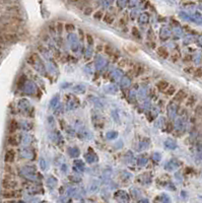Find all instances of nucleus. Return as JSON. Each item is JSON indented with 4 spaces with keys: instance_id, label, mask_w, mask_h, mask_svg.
Instances as JSON below:
<instances>
[{
    "instance_id": "f257e3e1",
    "label": "nucleus",
    "mask_w": 202,
    "mask_h": 203,
    "mask_svg": "<svg viewBox=\"0 0 202 203\" xmlns=\"http://www.w3.org/2000/svg\"><path fill=\"white\" fill-rule=\"evenodd\" d=\"M187 98H188L187 91H184V89H180V91H177L176 95H175L174 98H173V101H174L175 103L181 104L183 101L187 100Z\"/></svg>"
},
{
    "instance_id": "f03ea898",
    "label": "nucleus",
    "mask_w": 202,
    "mask_h": 203,
    "mask_svg": "<svg viewBox=\"0 0 202 203\" xmlns=\"http://www.w3.org/2000/svg\"><path fill=\"white\" fill-rule=\"evenodd\" d=\"M2 186L7 190H12V188H15L17 186V183L11 178H4L2 181Z\"/></svg>"
},
{
    "instance_id": "7ed1b4c3",
    "label": "nucleus",
    "mask_w": 202,
    "mask_h": 203,
    "mask_svg": "<svg viewBox=\"0 0 202 203\" xmlns=\"http://www.w3.org/2000/svg\"><path fill=\"white\" fill-rule=\"evenodd\" d=\"M3 42H7V43H14L17 41V36L14 33H7L5 35H3L1 37Z\"/></svg>"
},
{
    "instance_id": "20e7f679",
    "label": "nucleus",
    "mask_w": 202,
    "mask_h": 203,
    "mask_svg": "<svg viewBox=\"0 0 202 203\" xmlns=\"http://www.w3.org/2000/svg\"><path fill=\"white\" fill-rule=\"evenodd\" d=\"M14 159H15V151H14L13 149L7 150L6 153H5V155H4V161L5 163H12V161H14Z\"/></svg>"
},
{
    "instance_id": "39448f33",
    "label": "nucleus",
    "mask_w": 202,
    "mask_h": 203,
    "mask_svg": "<svg viewBox=\"0 0 202 203\" xmlns=\"http://www.w3.org/2000/svg\"><path fill=\"white\" fill-rule=\"evenodd\" d=\"M170 87V83L167 81V80H160V81L156 83V89L160 91V93H165Z\"/></svg>"
},
{
    "instance_id": "423d86ee",
    "label": "nucleus",
    "mask_w": 202,
    "mask_h": 203,
    "mask_svg": "<svg viewBox=\"0 0 202 203\" xmlns=\"http://www.w3.org/2000/svg\"><path fill=\"white\" fill-rule=\"evenodd\" d=\"M156 54L160 58L164 59H167L169 57V52H168V50L166 49L165 47H158V48H156Z\"/></svg>"
},
{
    "instance_id": "0eeeda50",
    "label": "nucleus",
    "mask_w": 202,
    "mask_h": 203,
    "mask_svg": "<svg viewBox=\"0 0 202 203\" xmlns=\"http://www.w3.org/2000/svg\"><path fill=\"white\" fill-rule=\"evenodd\" d=\"M19 123H17V121L11 120V121L9 122V124H8V132H9V133H14V132L19 129Z\"/></svg>"
},
{
    "instance_id": "6e6552de",
    "label": "nucleus",
    "mask_w": 202,
    "mask_h": 203,
    "mask_svg": "<svg viewBox=\"0 0 202 203\" xmlns=\"http://www.w3.org/2000/svg\"><path fill=\"white\" fill-rule=\"evenodd\" d=\"M196 103H197V98H196L195 96H193V95L188 96V98L186 100V106L189 108L194 107V106L196 105Z\"/></svg>"
},
{
    "instance_id": "1a4fd4ad",
    "label": "nucleus",
    "mask_w": 202,
    "mask_h": 203,
    "mask_svg": "<svg viewBox=\"0 0 202 203\" xmlns=\"http://www.w3.org/2000/svg\"><path fill=\"white\" fill-rule=\"evenodd\" d=\"M7 143L11 146H17L19 144V138L15 135H10L7 137Z\"/></svg>"
},
{
    "instance_id": "9d476101",
    "label": "nucleus",
    "mask_w": 202,
    "mask_h": 203,
    "mask_svg": "<svg viewBox=\"0 0 202 203\" xmlns=\"http://www.w3.org/2000/svg\"><path fill=\"white\" fill-rule=\"evenodd\" d=\"M2 196L4 198H12L17 196V192H14L13 190H5L2 192Z\"/></svg>"
},
{
    "instance_id": "9b49d317",
    "label": "nucleus",
    "mask_w": 202,
    "mask_h": 203,
    "mask_svg": "<svg viewBox=\"0 0 202 203\" xmlns=\"http://www.w3.org/2000/svg\"><path fill=\"white\" fill-rule=\"evenodd\" d=\"M103 20L106 23H108V24H112L113 21H114V17L110 13H106L104 15V17H103Z\"/></svg>"
},
{
    "instance_id": "f8f14e48",
    "label": "nucleus",
    "mask_w": 202,
    "mask_h": 203,
    "mask_svg": "<svg viewBox=\"0 0 202 203\" xmlns=\"http://www.w3.org/2000/svg\"><path fill=\"white\" fill-rule=\"evenodd\" d=\"M176 93H177V89L174 85H170L169 89L165 91L166 95H167V96H170V97H174L175 95H176Z\"/></svg>"
},
{
    "instance_id": "ddd939ff",
    "label": "nucleus",
    "mask_w": 202,
    "mask_h": 203,
    "mask_svg": "<svg viewBox=\"0 0 202 203\" xmlns=\"http://www.w3.org/2000/svg\"><path fill=\"white\" fill-rule=\"evenodd\" d=\"M26 77L25 76V75H21V76H19V80H17V85L19 89H21V87H23L25 84H26Z\"/></svg>"
},
{
    "instance_id": "4468645a",
    "label": "nucleus",
    "mask_w": 202,
    "mask_h": 203,
    "mask_svg": "<svg viewBox=\"0 0 202 203\" xmlns=\"http://www.w3.org/2000/svg\"><path fill=\"white\" fill-rule=\"evenodd\" d=\"M195 78H202V67H198L195 69L194 73H193Z\"/></svg>"
},
{
    "instance_id": "2eb2a0df",
    "label": "nucleus",
    "mask_w": 202,
    "mask_h": 203,
    "mask_svg": "<svg viewBox=\"0 0 202 203\" xmlns=\"http://www.w3.org/2000/svg\"><path fill=\"white\" fill-rule=\"evenodd\" d=\"M103 17H104V12H103L102 10H98V11H95V14H93V19H95L101 20V19H103Z\"/></svg>"
},
{
    "instance_id": "dca6fc26",
    "label": "nucleus",
    "mask_w": 202,
    "mask_h": 203,
    "mask_svg": "<svg viewBox=\"0 0 202 203\" xmlns=\"http://www.w3.org/2000/svg\"><path fill=\"white\" fill-rule=\"evenodd\" d=\"M64 28H65L66 32L71 33V32H74L75 26H74V24H72V23H66L65 26H64Z\"/></svg>"
},
{
    "instance_id": "f3484780",
    "label": "nucleus",
    "mask_w": 202,
    "mask_h": 203,
    "mask_svg": "<svg viewBox=\"0 0 202 203\" xmlns=\"http://www.w3.org/2000/svg\"><path fill=\"white\" fill-rule=\"evenodd\" d=\"M105 53L110 55V56H113V54H114V48L111 46H106L105 47Z\"/></svg>"
},
{
    "instance_id": "a211bd4d",
    "label": "nucleus",
    "mask_w": 202,
    "mask_h": 203,
    "mask_svg": "<svg viewBox=\"0 0 202 203\" xmlns=\"http://www.w3.org/2000/svg\"><path fill=\"white\" fill-rule=\"evenodd\" d=\"M195 115H196V116H201V115H202V103L196 105V107H195Z\"/></svg>"
},
{
    "instance_id": "6ab92c4d",
    "label": "nucleus",
    "mask_w": 202,
    "mask_h": 203,
    "mask_svg": "<svg viewBox=\"0 0 202 203\" xmlns=\"http://www.w3.org/2000/svg\"><path fill=\"white\" fill-rule=\"evenodd\" d=\"M63 28H64V26H63L62 22H58V23H57V26H56V30H57V33H58L59 35H61V34H62Z\"/></svg>"
},
{
    "instance_id": "aec40b11",
    "label": "nucleus",
    "mask_w": 202,
    "mask_h": 203,
    "mask_svg": "<svg viewBox=\"0 0 202 203\" xmlns=\"http://www.w3.org/2000/svg\"><path fill=\"white\" fill-rule=\"evenodd\" d=\"M83 13L85 14L86 17H89V15L93 13V7L86 6L85 8H84V10H83Z\"/></svg>"
},
{
    "instance_id": "412c9836",
    "label": "nucleus",
    "mask_w": 202,
    "mask_h": 203,
    "mask_svg": "<svg viewBox=\"0 0 202 203\" xmlns=\"http://www.w3.org/2000/svg\"><path fill=\"white\" fill-rule=\"evenodd\" d=\"M194 71H195V68L192 67V66H189V67L184 68V72L188 73V74H193V73H194Z\"/></svg>"
},
{
    "instance_id": "4be33fe9",
    "label": "nucleus",
    "mask_w": 202,
    "mask_h": 203,
    "mask_svg": "<svg viewBox=\"0 0 202 203\" xmlns=\"http://www.w3.org/2000/svg\"><path fill=\"white\" fill-rule=\"evenodd\" d=\"M132 34H133V36H135V37H137V38H139V34H138V30H137V28H132Z\"/></svg>"
},
{
    "instance_id": "5701e85b",
    "label": "nucleus",
    "mask_w": 202,
    "mask_h": 203,
    "mask_svg": "<svg viewBox=\"0 0 202 203\" xmlns=\"http://www.w3.org/2000/svg\"><path fill=\"white\" fill-rule=\"evenodd\" d=\"M86 37H87V43L88 44H93V37H91V35H89V34H87V35H86Z\"/></svg>"
}]
</instances>
